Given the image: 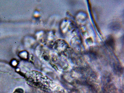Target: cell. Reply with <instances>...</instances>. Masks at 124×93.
Instances as JSON below:
<instances>
[{
	"instance_id": "obj_1",
	"label": "cell",
	"mask_w": 124,
	"mask_h": 93,
	"mask_svg": "<svg viewBox=\"0 0 124 93\" xmlns=\"http://www.w3.org/2000/svg\"><path fill=\"white\" fill-rule=\"evenodd\" d=\"M107 42L110 46H114V41L112 37H110L108 39Z\"/></svg>"
}]
</instances>
